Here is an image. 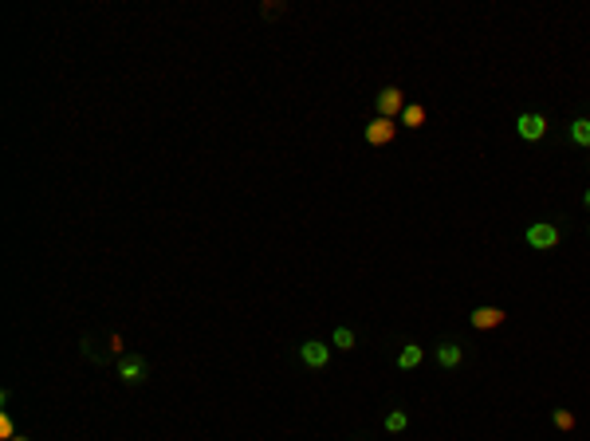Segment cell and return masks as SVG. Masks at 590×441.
<instances>
[{
	"label": "cell",
	"instance_id": "6da1fadb",
	"mask_svg": "<svg viewBox=\"0 0 590 441\" xmlns=\"http://www.w3.org/2000/svg\"><path fill=\"white\" fill-rule=\"evenodd\" d=\"M528 244L535 252H551L559 249V225H551V220H535L528 229Z\"/></svg>",
	"mask_w": 590,
	"mask_h": 441
},
{
	"label": "cell",
	"instance_id": "e0dca14e",
	"mask_svg": "<svg viewBox=\"0 0 590 441\" xmlns=\"http://www.w3.org/2000/svg\"><path fill=\"white\" fill-rule=\"evenodd\" d=\"M582 205H586V209H590V190H586V193H582Z\"/></svg>",
	"mask_w": 590,
	"mask_h": 441
},
{
	"label": "cell",
	"instance_id": "ac0fdd59",
	"mask_svg": "<svg viewBox=\"0 0 590 441\" xmlns=\"http://www.w3.org/2000/svg\"><path fill=\"white\" fill-rule=\"evenodd\" d=\"M12 441H28V437H24V433H16V437H12Z\"/></svg>",
	"mask_w": 590,
	"mask_h": 441
},
{
	"label": "cell",
	"instance_id": "4fadbf2b",
	"mask_svg": "<svg viewBox=\"0 0 590 441\" xmlns=\"http://www.w3.org/2000/svg\"><path fill=\"white\" fill-rule=\"evenodd\" d=\"M551 421H555V430H563V433H570L575 426H579V418H575L570 410H555V414H551Z\"/></svg>",
	"mask_w": 590,
	"mask_h": 441
},
{
	"label": "cell",
	"instance_id": "52a82bcc",
	"mask_svg": "<svg viewBox=\"0 0 590 441\" xmlns=\"http://www.w3.org/2000/svg\"><path fill=\"white\" fill-rule=\"evenodd\" d=\"M504 320H508V315H504L500 308H492V303H484V308L472 311V327H476V331H496Z\"/></svg>",
	"mask_w": 590,
	"mask_h": 441
},
{
	"label": "cell",
	"instance_id": "3957f363",
	"mask_svg": "<svg viewBox=\"0 0 590 441\" xmlns=\"http://www.w3.org/2000/svg\"><path fill=\"white\" fill-rule=\"evenodd\" d=\"M405 107H410V103H405L401 87H382L378 91V114L382 119H401V110Z\"/></svg>",
	"mask_w": 590,
	"mask_h": 441
},
{
	"label": "cell",
	"instance_id": "5b68a950",
	"mask_svg": "<svg viewBox=\"0 0 590 441\" xmlns=\"http://www.w3.org/2000/svg\"><path fill=\"white\" fill-rule=\"evenodd\" d=\"M300 359L307 362L311 371H323V367L330 362V347H327V343H319V339H307L300 347Z\"/></svg>",
	"mask_w": 590,
	"mask_h": 441
},
{
	"label": "cell",
	"instance_id": "7a4b0ae2",
	"mask_svg": "<svg viewBox=\"0 0 590 441\" xmlns=\"http://www.w3.org/2000/svg\"><path fill=\"white\" fill-rule=\"evenodd\" d=\"M119 379L126 382V386H142V382L150 379V362L142 359V355H126V359L119 362Z\"/></svg>",
	"mask_w": 590,
	"mask_h": 441
},
{
	"label": "cell",
	"instance_id": "9c48e42d",
	"mask_svg": "<svg viewBox=\"0 0 590 441\" xmlns=\"http://www.w3.org/2000/svg\"><path fill=\"white\" fill-rule=\"evenodd\" d=\"M421 359H425V351H421L417 343H405V347H401V355H398V367H401V371H417Z\"/></svg>",
	"mask_w": 590,
	"mask_h": 441
},
{
	"label": "cell",
	"instance_id": "2e32d148",
	"mask_svg": "<svg viewBox=\"0 0 590 441\" xmlns=\"http://www.w3.org/2000/svg\"><path fill=\"white\" fill-rule=\"evenodd\" d=\"M0 437H4V441L16 437V430H12V418H8V414H0Z\"/></svg>",
	"mask_w": 590,
	"mask_h": 441
},
{
	"label": "cell",
	"instance_id": "30bf717a",
	"mask_svg": "<svg viewBox=\"0 0 590 441\" xmlns=\"http://www.w3.org/2000/svg\"><path fill=\"white\" fill-rule=\"evenodd\" d=\"M401 126L421 131V126H425V107H421V103H410V107L401 110Z\"/></svg>",
	"mask_w": 590,
	"mask_h": 441
},
{
	"label": "cell",
	"instance_id": "9a60e30c",
	"mask_svg": "<svg viewBox=\"0 0 590 441\" xmlns=\"http://www.w3.org/2000/svg\"><path fill=\"white\" fill-rule=\"evenodd\" d=\"M260 12L271 20V16H283V12H288V4H283V0H268V4H260Z\"/></svg>",
	"mask_w": 590,
	"mask_h": 441
},
{
	"label": "cell",
	"instance_id": "7c38bea8",
	"mask_svg": "<svg viewBox=\"0 0 590 441\" xmlns=\"http://www.w3.org/2000/svg\"><path fill=\"white\" fill-rule=\"evenodd\" d=\"M405 426H410V414H405V410H390V414H386V433H401Z\"/></svg>",
	"mask_w": 590,
	"mask_h": 441
},
{
	"label": "cell",
	"instance_id": "8992f818",
	"mask_svg": "<svg viewBox=\"0 0 590 441\" xmlns=\"http://www.w3.org/2000/svg\"><path fill=\"white\" fill-rule=\"evenodd\" d=\"M516 134H520L523 142H539L543 134H547V119H543V114H520V119H516Z\"/></svg>",
	"mask_w": 590,
	"mask_h": 441
},
{
	"label": "cell",
	"instance_id": "5bb4252c",
	"mask_svg": "<svg viewBox=\"0 0 590 441\" xmlns=\"http://www.w3.org/2000/svg\"><path fill=\"white\" fill-rule=\"evenodd\" d=\"M335 347H339V351H354V331L350 327H335Z\"/></svg>",
	"mask_w": 590,
	"mask_h": 441
},
{
	"label": "cell",
	"instance_id": "ba28073f",
	"mask_svg": "<svg viewBox=\"0 0 590 441\" xmlns=\"http://www.w3.org/2000/svg\"><path fill=\"white\" fill-rule=\"evenodd\" d=\"M437 362L445 367V371H457L460 362H464V347H460V343H441V347H437Z\"/></svg>",
	"mask_w": 590,
	"mask_h": 441
},
{
	"label": "cell",
	"instance_id": "8fae6325",
	"mask_svg": "<svg viewBox=\"0 0 590 441\" xmlns=\"http://www.w3.org/2000/svg\"><path fill=\"white\" fill-rule=\"evenodd\" d=\"M570 142L582 146V150H590V119H575V122H570Z\"/></svg>",
	"mask_w": 590,
	"mask_h": 441
},
{
	"label": "cell",
	"instance_id": "277c9868",
	"mask_svg": "<svg viewBox=\"0 0 590 441\" xmlns=\"http://www.w3.org/2000/svg\"><path fill=\"white\" fill-rule=\"evenodd\" d=\"M398 138V122L394 119H370V126H366V142L370 146H390V142Z\"/></svg>",
	"mask_w": 590,
	"mask_h": 441
}]
</instances>
